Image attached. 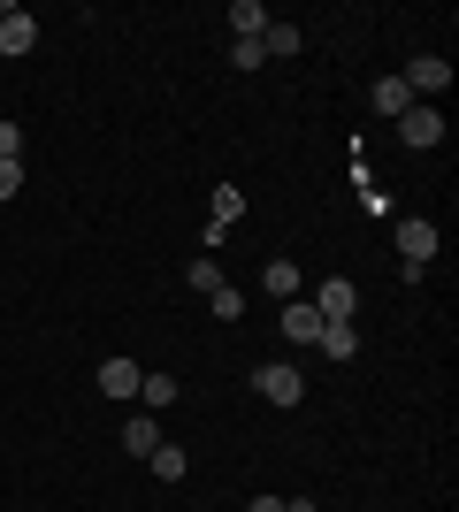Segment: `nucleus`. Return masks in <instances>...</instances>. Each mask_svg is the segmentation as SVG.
Listing matches in <instances>:
<instances>
[{"label": "nucleus", "mask_w": 459, "mask_h": 512, "mask_svg": "<svg viewBox=\"0 0 459 512\" xmlns=\"http://www.w3.org/2000/svg\"><path fill=\"white\" fill-rule=\"evenodd\" d=\"M268 23H276V16H268L261 0H230V31H238V39H261Z\"/></svg>", "instance_id": "obj_12"}, {"label": "nucleus", "mask_w": 459, "mask_h": 512, "mask_svg": "<svg viewBox=\"0 0 459 512\" xmlns=\"http://www.w3.org/2000/svg\"><path fill=\"white\" fill-rule=\"evenodd\" d=\"M39 46V16H23V8H0V54L16 62V54H31Z\"/></svg>", "instance_id": "obj_5"}, {"label": "nucleus", "mask_w": 459, "mask_h": 512, "mask_svg": "<svg viewBox=\"0 0 459 512\" xmlns=\"http://www.w3.org/2000/svg\"><path fill=\"white\" fill-rule=\"evenodd\" d=\"M284 512H322V505H314V497H284Z\"/></svg>", "instance_id": "obj_23"}, {"label": "nucleus", "mask_w": 459, "mask_h": 512, "mask_svg": "<svg viewBox=\"0 0 459 512\" xmlns=\"http://www.w3.org/2000/svg\"><path fill=\"white\" fill-rule=\"evenodd\" d=\"M261 291H268V299H299V260H268Z\"/></svg>", "instance_id": "obj_11"}, {"label": "nucleus", "mask_w": 459, "mask_h": 512, "mask_svg": "<svg viewBox=\"0 0 459 512\" xmlns=\"http://www.w3.org/2000/svg\"><path fill=\"white\" fill-rule=\"evenodd\" d=\"M153 444H161V428H153V413L138 406V413H131V428H123V451H138V459H146Z\"/></svg>", "instance_id": "obj_17"}, {"label": "nucleus", "mask_w": 459, "mask_h": 512, "mask_svg": "<svg viewBox=\"0 0 459 512\" xmlns=\"http://www.w3.org/2000/svg\"><path fill=\"white\" fill-rule=\"evenodd\" d=\"M207 306H215V321H238V314H245V291H238V283H222Z\"/></svg>", "instance_id": "obj_19"}, {"label": "nucleus", "mask_w": 459, "mask_h": 512, "mask_svg": "<svg viewBox=\"0 0 459 512\" xmlns=\"http://www.w3.org/2000/svg\"><path fill=\"white\" fill-rule=\"evenodd\" d=\"M23 192V161H0V199H16Z\"/></svg>", "instance_id": "obj_21"}, {"label": "nucleus", "mask_w": 459, "mask_h": 512, "mask_svg": "<svg viewBox=\"0 0 459 512\" xmlns=\"http://www.w3.org/2000/svg\"><path fill=\"white\" fill-rule=\"evenodd\" d=\"M284 337L291 344H314V337H322V314H314L306 299H284Z\"/></svg>", "instance_id": "obj_7"}, {"label": "nucleus", "mask_w": 459, "mask_h": 512, "mask_svg": "<svg viewBox=\"0 0 459 512\" xmlns=\"http://www.w3.org/2000/svg\"><path fill=\"white\" fill-rule=\"evenodd\" d=\"M437 222H421V214H406L398 222V276H429V260H437Z\"/></svg>", "instance_id": "obj_1"}, {"label": "nucleus", "mask_w": 459, "mask_h": 512, "mask_svg": "<svg viewBox=\"0 0 459 512\" xmlns=\"http://www.w3.org/2000/svg\"><path fill=\"white\" fill-rule=\"evenodd\" d=\"M398 138H406V146H437L444 138V107H406V115H398Z\"/></svg>", "instance_id": "obj_6"}, {"label": "nucleus", "mask_w": 459, "mask_h": 512, "mask_svg": "<svg viewBox=\"0 0 459 512\" xmlns=\"http://www.w3.org/2000/svg\"><path fill=\"white\" fill-rule=\"evenodd\" d=\"M184 283H192L199 299H215V291H222V283H230V276H222V268H215V253H199L192 268H184Z\"/></svg>", "instance_id": "obj_15"}, {"label": "nucleus", "mask_w": 459, "mask_h": 512, "mask_svg": "<svg viewBox=\"0 0 459 512\" xmlns=\"http://www.w3.org/2000/svg\"><path fill=\"white\" fill-rule=\"evenodd\" d=\"M322 360H352V352H360V329H352V321H322Z\"/></svg>", "instance_id": "obj_8"}, {"label": "nucleus", "mask_w": 459, "mask_h": 512, "mask_svg": "<svg viewBox=\"0 0 459 512\" xmlns=\"http://www.w3.org/2000/svg\"><path fill=\"white\" fill-rule=\"evenodd\" d=\"M0 161H23V130L16 123H0Z\"/></svg>", "instance_id": "obj_22"}, {"label": "nucleus", "mask_w": 459, "mask_h": 512, "mask_svg": "<svg viewBox=\"0 0 459 512\" xmlns=\"http://www.w3.org/2000/svg\"><path fill=\"white\" fill-rule=\"evenodd\" d=\"M146 467L161 474V482H184V474H192V459H184L176 444H153V451H146Z\"/></svg>", "instance_id": "obj_16"}, {"label": "nucleus", "mask_w": 459, "mask_h": 512, "mask_svg": "<svg viewBox=\"0 0 459 512\" xmlns=\"http://www.w3.org/2000/svg\"><path fill=\"white\" fill-rule=\"evenodd\" d=\"M368 100H375V115H383V123H398V115H406V107H414V92L398 85V77H383V85H375Z\"/></svg>", "instance_id": "obj_13"}, {"label": "nucleus", "mask_w": 459, "mask_h": 512, "mask_svg": "<svg viewBox=\"0 0 459 512\" xmlns=\"http://www.w3.org/2000/svg\"><path fill=\"white\" fill-rule=\"evenodd\" d=\"M398 85L414 92L421 107H437L444 92H452V62H444V54H414V62H406V77H398Z\"/></svg>", "instance_id": "obj_2"}, {"label": "nucleus", "mask_w": 459, "mask_h": 512, "mask_svg": "<svg viewBox=\"0 0 459 512\" xmlns=\"http://www.w3.org/2000/svg\"><path fill=\"white\" fill-rule=\"evenodd\" d=\"M299 23H268V31H261V54H276V62H291V54H299Z\"/></svg>", "instance_id": "obj_14"}, {"label": "nucleus", "mask_w": 459, "mask_h": 512, "mask_svg": "<svg viewBox=\"0 0 459 512\" xmlns=\"http://www.w3.org/2000/svg\"><path fill=\"white\" fill-rule=\"evenodd\" d=\"M176 398H184V383H176V375H138V406H146V413L176 406Z\"/></svg>", "instance_id": "obj_9"}, {"label": "nucleus", "mask_w": 459, "mask_h": 512, "mask_svg": "<svg viewBox=\"0 0 459 512\" xmlns=\"http://www.w3.org/2000/svg\"><path fill=\"white\" fill-rule=\"evenodd\" d=\"M207 207H215V230H230V222L245 214V192H238V184H215V199H207Z\"/></svg>", "instance_id": "obj_18"}, {"label": "nucleus", "mask_w": 459, "mask_h": 512, "mask_svg": "<svg viewBox=\"0 0 459 512\" xmlns=\"http://www.w3.org/2000/svg\"><path fill=\"white\" fill-rule=\"evenodd\" d=\"M230 62H238V69H261L268 54H261V39H238V46H230Z\"/></svg>", "instance_id": "obj_20"}, {"label": "nucleus", "mask_w": 459, "mask_h": 512, "mask_svg": "<svg viewBox=\"0 0 459 512\" xmlns=\"http://www.w3.org/2000/svg\"><path fill=\"white\" fill-rule=\"evenodd\" d=\"M253 512H284V497H253Z\"/></svg>", "instance_id": "obj_24"}, {"label": "nucleus", "mask_w": 459, "mask_h": 512, "mask_svg": "<svg viewBox=\"0 0 459 512\" xmlns=\"http://www.w3.org/2000/svg\"><path fill=\"white\" fill-rule=\"evenodd\" d=\"M100 390L108 398H138V360H100Z\"/></svg>", "instance_id": "obj_10"}, {"label": "nucleus", "mask_w": 459, "mask_h": 512, "mask_svg": "<svg viewBox=\"0 0 459 512\" xmlns=\"http://www.w3.org/2000/svg\"><path fill=\"white\" fill-rule=\"evenodd\" d=\"M253 390H261L268 406H299V398H306V375H299L291 360H268L261 375H253Z\"/></svg>", "instance_id": "obj_3"}, {"label": "nucleus", "mask_w": 459, "mask_h": 512, "mask_svg": "<svg viewBox=\"0 0 459 512\" xmlns=\"http://www.w3.org/2000/svg\"><path fill=\"white\" fill-rule=\"evenodd\" d=\"M306 306H314L322 321H352V306H360V283H352V276H322V291H314Z\"/></svg>", "instance_id": "obj_4"}]
</instances>
